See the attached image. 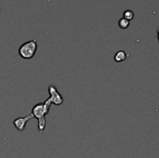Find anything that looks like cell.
<instances>
[{
	"label": "cell",
	"mask_w": 159,
	"mask_h": 158,
	"mask_svg": "<svg viewBox=\"0 0 159 158\" xmlns=\"http://www.w3.org/2000/svg\"><path fill=\"white\" fill-rule=\"evenodd\" d=\"M52 104L50 98L47 99L44 103H37L32 109V115L38 121V131L42 133L46 128V115L48 114L50 105Z\"/></svg>",
	"instance_id": "cell-1"
},
{
	"label": "cell",
	"mask_w": 159,
	"mask_h": 158,
	"mask_svg": "<svg viewBox=\"0 0 159 158\" xmlns=\"http://www.w3.org/2000/svg\"><path fill=\"white\" fill-rule=\"evenodd\" d=\"M37 49V45H36V39L28 41L24 44H22L20 48H19V54L22 59L25 60H30L32 59Z\"/></svg>",
	"instance_id": "cell-2"
},
{
	"label": "cell",
	"mask_w": 159,
	"mask_h": 158,
	"mask_svg": "<svg viewBox=\"0 0 159 158\" xmlns=\"http://www.w3.org/2000/svg\"><path fill=\"white\" fill-rule=\"evenodd\" d=\"M48 92L50 95V100L51 102L54 103L55 105H61L63 103V98L60 94V92L57 90V88L54 86H49L48 87Z\"/></svg>",
	"instance_id": "cell-3"
},
{
	"label": "cell",
	"mask_w": 159,
	"mask_h": 158,
	"mask_svg": "<svg viewBox=\"0 0 159 158\" xmlns=\"http://www.w3.org/2000/svg\"><path fill=\"white\" fill-rule=\"evenodd\" d=\"M32 118H34V116H33L32 114L29 115L23 116V117H18V118H16V119L13 121V125H14V127H15L18 130L22 131V130H24V129H25L26 123H27L29 120H31Z\"/></svg>",
	"instance_id": "cell-4"
},
{
	"label": "cell",
	"mask_w": 159,
	"mask_h": 158,
	"mask_svg": "<svg viewBox=\"0 0 159 158\" xmlns=\"http://www.w3.org/2000/svg\"><path fill=\"white\" fill-rule=\"evenodd\" d=\"M128 57H129V55L125 51L119 50V51L116 52V54L115 55V58L114 59H115V61L116 62H121V61H124Z\"/></svg>",
	"instance_id": "cell-5"
},
{
	"label": "cell",
	"mask_w": 159,
	"mask_h": 158,
	"mask_svg": "<svg viewBox=\"0 0 159 158\" xmlns=\"http://www.w3.org/2000/svg\"><path fill=\"white\" fill-rule=\"evenodd\" d=\"M129 24H130V21L126 20V19H124V18H121L119 20V21H118V25L122 29H127L129 26Z\"/></svg>",
	"instance_id": "cell-6"
},
{
	"label": "cell",
	"mask_w": 159,
	"mask_h": 158,
	"mask_svg": "<svg viewBox=\"0 0 159 158\" xmlns=\"http://www.w3.org/2000/svg\"><path fill=\"white\" fill-rule=\"evenodd\" d=\"M133 17H134V14H133V12L131 10H126L124 12V19H126V20L130 21L133 19Z\"/></svg>",
	"instance_id": "cell-7"
}]
</instances>
